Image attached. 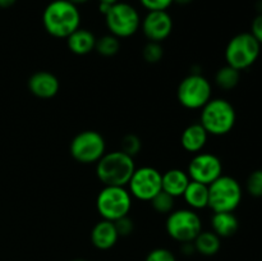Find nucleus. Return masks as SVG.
I'll return each instance as SVG.
<instances>
[{
	"label": "nucleus",
	"instance_id": "obj_1",
	"mask_svg": "<svg viewBox=\"0 0 262 261\" xmlns=\"http://www.w3.org/2000/svg\"><path fill=\"white\" fill-rule=\"evenodd\" d=\"M42 25L53 37L67 38L81 26V12L69 0H54L43 10Z\"/></svg>",
	"mask_w": 262,
	"mask_h": 261
},
{
	"label": "nucleus",
	"instance_id": "obj_2",
	"mask_svg": "<svg viewBox=\"0 0 262 261\" xmlns=\"http://www.w3.org/2000/svg\"><path fill=\"white\" fill-rule=\"evenodd\" d=\"M136 170L132 156L123 151H110L96 163V176L104 186H128Z\"/></svg>",
	"mask_w": 262,
	"mask_h": 261
},
{
	"label": "nucleus",
	"instance_id": "obj_3",
	"mask_svg": "<svg viewBox=\"0 0 262 261\" xmlns=\"http://www.w3.org/2000/svg\"><path fill=\"white\" fill-rule=\"evenodd\" d=\"M235 122L237 114L234 106L225 99H211L201 110L200 124L209 135H228L234 128Z\"/></svg>",
	"mask_w": 262,
	"mask_h": 261
},
{
	"label": "nucleus",
	"instance_id": "obj_4",
	"mask_svg": "<svg viewBox=\"0 0 262 261\" xmlns=\"http://www.w3.org/2000/svg\"><path fill=\"white\" fill-rule=\"evenodd\" d=\"M239 182L229 176H220L209 186V207L214 212H233L242 201Z\"/></svg>",
	"mask_w": 262,
	"mask_h": 261
},
{
	"label": "nucleus",
	"instance_id": "obj_5",
	"mask_svg": "<svg viewBox=\"0 0 262 261\" xmlns=\"http://www.w3.org/2000/svg\"><path fill=\"white\" fill-rule=\"evenodd\" d=\"M261 53V45L251 32H242L230 38L225 48L228 66L237 71H245L256 63Z\"/></svg>",
	"mask_w": 262,
	"mask_h": 261
},
{
	"label": "nucleus",
	"instance_id": "obj_6",
	"mask_svg": "<svg viewBox=\"0 0 262 261\" xmlns=\"http://www.w3.org/2000/svg\"><path fill=\"white\" fill-rule=\"evenodd\" d=\"M96 209L102 219L115 222L129 214L132 196L125 187L105 186L97 194Z\"/></svg>",
	"mask_w": 262,
	"mask_h": 261
},
{
	"label": "nucleus",
	"instance_id": "obj_7",
	"mask_svg": "<svg viewBox=\"0 0 262 261\" xmlns=\"http://www.w3.org/2000/svg\"><path fill=\"white\" fill-rule=\"evenodd\" d=\"M105 23L112 35L118 38H127L135 35L141 27L138 10L128 3L118 2L112 5L105 15Z\"/></svg>",
	"mask_w": 262,
	"mask_h": 261
},
{
	"label": "nucleus",
	"instance_id": "obj_8",
	"mask_svg": "<svg viewBox=\"0 0 262 261\" xmlns=\"http://www.w3.org/2000/svg\"><path fill=\"white\" fill-rule=\"evenodd\" d=\"M212 89L209 79L200 73H191L182 79L177 90V97L186 109H202L211 100Z\"/></svg>",
	"mask_w": 262,
	"mask_h": 261
},
{
	"label": "nucleus",
	"instance_id": "obj_9",
	"mask_svg": "<svg viewBox=\"0 0 262 261\" xmlns=\"http://www.w3.org/2000/svg\"><path fill=\"white\" fill-rule=\"evenodd\" d=\"M165 228L166 233L177 242H193L202 232V222L194 210L179 209L168 215Z\"/></svg>",
	"mask_w": 262,
	"mask_h": 261
},
{
	"label": "nucleus",
	"instance_id": "obj_10",
	"mask_svg": "<svg viewBox=\"0 0 262 261\" xmlns=\"http://www.w3.org/2000/svg\"><path fill=\"white\" fill-rule=\"evenodd\" d=\"M69 151L72 158L78 163L95 164L106 153V143L96 130H83L72 140Z\"/></svg>",
	"mask_w": 262,
	"mask_h": 261
},
{
	"label": "nucleus",
	"instance_id": "obj_11",
	"mask_svg": "<svg viewBox=\"0 0 262 261\" xmlns=\"http://www.w3.org/2000/svg\"><path fill=\"white\" fill-rule=\"evenodd\" d=\"M163 174L152 166L136 168L135 173L128 182L129 193L141 201H151L161 191Z\"/></svg>",
	"mask_w": 262,
	"mask_h": 261
},
{
	"label": "nucleus",
	"instance_id": "obj_12",
	"mask_svg": "<svg viewBox=\"0 0 262 261\" xmlns=\"http://www.w3.org/2000/svg\"><path fill=\"white\" fill-rule=\"evenodd\" d=\"M187 173L191 181L210 186L212 182L223 176V163L214 154L199 153L189 161Z\"/></svg>",
	"mask_w": 262,
	"mask_h": 261
},
{
	"label": "nucleus",
	"instance_id": "obj_13",
	"mask_svg": "<svg viewBox=\"0 0 262 261\" xmlns=\"http://www.w3.org/2000/svg\"><path fill=\"white\" fill-rule=\"evenodd\" d=\"M141 28L148 41L163 42L173 31V19L166 10H152L141 20Z\"/></svg>",
	"mask_w": 262,
	"mask_h": 261
},
{
	"label": "nucleus",
	"instance_id": "obj_14",
	"mask_svg": "<svg viewBox=\"0 0 262 261\" xmlns=\"http://www.w3.org/2000/svg\"><path fill=\"white\" fill-rule=\"evenodd\" d=\"M60 89L56 76L50 72H36L28 79V90L38 99H51Z\"/></svg>",
	"mask_w": 262,
	"mask_h": 261
},
{
	"label": "nucleus",
	"instance_id": "obj_15",
	"mask_svg": "<svg viewBox=\"0 0 262 261\" xmlns=\"http://www.w3.org/2000/svg\"><path fill=\"white\" fill-rule=\"evenodd\" d=\"M118 238H119V234H118L114 222H110V220H100L91 230V242L97 250H110L118 242Z\"/></svg>",
	"mask_w": 262,
	"mask_h": 261
},
{
	"label": "nucleus",
	"instance_id": "obj_16",
	"mask_svg": "<svg viewBox=\"0 0 262 261\" xmlns=\"http://www.w3.org/2000/svg\"><path fill=\"white\" fill-rule=\"evenodd\" d=\"M191 182L188 173L182 169H169L161 176V188L168 194L176 197L183 196L187 186Z\"/></svg>",
	"mask_w": 262,
	"mask_h": 261
},
{
	"label": "nucleus",
	"instance_id": "obj_17",
	"mask_svg": "<svg viewBox=\"0 0 262 261\" xmlns=\"http://www.w3.org/2000/svg\"><path fill=\"white\" fill-rule=\"evenodd\" d=\"M207 137L209 133L206 132V129L200 123H194L188 125L182 133V147L191 154H199L206 146Z\"/></svg>",
	"mask_w": 262,
	"mask_h": 261
},
{
	"label": "nucleus",
	"instance_id": "obj_18",
	"mask_svg": "<svg viewBox=\"0 0 262 261\" xmlns=\"http://www.w3.org/2000/svg\"><path fill=\"white\" fill-rule=\"evenodd\" d=\"M67 44H68L69 50L76 55H86L95 50L96 45V37L91 31L86 28H81L74 31L73 33L67 37Z\"/></svg>",
	"mask_w": 262,
	"mask_h": 261
},
{
	"label": "nucleus",
	"instance_id": "obj_19",
	"mask_svg": "<svg viewBox=\"0 0 262 261\" xmlns=\"http://www.w3.org/2000/svg\"><path fill=\"white\" fill-rule=\"evenodd\" d=\"M183 199L186 204L194 211L209 207V186L191 181L184 191Z\"/></svg>",
	"mask_w": 262,
	"mask_h": 261
},
{
	"label": "nucleus",
	"instance_id": "obj_20",
	"mask_svg": "<svg viewBox=\"0 0 262 261\" xmlns=\"http://www.w3.org/2000/svg\"><path fill=\"white\" fill-rule=\"evenodd\" d=\"M212 232L220 238L232 237L239 228V222L233 212H214L211 217Z\"/></svg>",
	"mask_w": 262,
	"mask_h": 261
},
{
	"label": "nucleus",
	"instance_id": "obj_21",
	"mask_svg": "<svg viewBox=\"0 0 262 261\" xmlns=\"http://www.w3.org/2000/svg\"><path fill=\"white\" fill-rule=\"evenodd\" d=\"M194 248L196 252L201 253L204 256H214L219 252L220 247H222V241L220 237L214 233L212 230H202L193 241Z\"/></svg>",
	"mask_w": 262,
	"mask_h": 261
},
{
	"label": "nucleus",
	"instance_id": "obj_22",
	"mask_svg": "<svg viewBox=\"0 0 262 261\" xmlns=\"http://www.w3.org/2000/svg\"><path fill=\"white\" fill-rule=\"evenodd\" d=\"M241 79V72L237 71L235 68L230 66H224L216 72L215 74V83L217 84V87L223 90H233L234 87H237V84L239 83Z\"/></svg>",
	"mask_w": 262,
	"mask_h": 261
},
{
	"label": "nucleus",
	"instance_id": "obj_23",
	"mask_svg": "<svg viewBox=\"0 0 262 261\" xmlns=\"http://www.w3.org/2000/svg\"><path fill=\"white\" fill-rule=\"evenodd\" d=\"M120 49V41L119 38L115 37L114 35L109 33V35H104L100 38H96V45H95V50L102 56H114L118 54Z\"/></svg>",
	"mask_w": 262,
	"mask_h": 261
},
{
	"label": "nucleus",
	"instance_id": "obj_24",
	"mask_svg": "<svg viewBox=\"0 0 262 261\" xmlns=\"http://www.w3.org/2000/svg\"><path fill=\"white\" fill-rule=\"evenodd\" d=\"M151 205H152L154 210L159 214H170L174 209V197L168 194L161 189L152 200H151Z\"/></svg>",
	"mask_w": 262,
	"mask_h": 261
},
{
	"label": "nucleus",
	"instance_id": "obj_25",
	"mask_svg": "<svg viewBox=\"0 0 262 261\" xmlns=\"http://www.w3.org/2000/svg\"><path fill=\"white\" fill-rule=\"evenodd\" d=\"M142 148V142H141L140 137H137L136 135H125L122 138V142H120V151L125 153L129 156L137 155L138 153Z\"/></svg>",
	"mask_w": 262,
	"mask_h": 261
},
{
	"label": "nucleus",
	"instance_id": "obj_26",
	"mask_svg": "<svg viewBox=\"0 0 262 261\" xmlns=\"http://www.w3.org/2000/svg\"><path fill=\"white\" fill-rule=\"evenodd\" d=\"M142 55H143V59H145L147 63H151V64L159 63L164 56L163 46L160 45V42H152V41H148L147 45L143 48Z\"/></svg>",
	"mask_w": 262,
	"mask_h": 261
},
{
	"label": "nucleus",
	"instance_id": "obj_27",
	"mask_svg": "<svg viewBox=\"0 0 262 261\" xmlns=\"http://www.w3.org/2000/svg\"><path fill=\"white\" fill-rule=\"evenodd\" d=\"M246 188L251 196L262 197V169H257L248 176Z\"/></svg>",
	"mask_w": 262,
	"mask_h": 261
},
{
	"label": "nucleus",
	"instance_id": "obj_28",
	"mask_svg": "<svg viewBox=\"0 0 262 261\" xmlns=\"http://www.w3.org/2000/svg\"><path fill=\"white\" fill-rule=\"evenodd\" d=\"M145 261H177V258L168 248H155L148 252Z\"/></svg>",
	"mask_w": 262,
	"mask_h": 261
},
{
	"label": "nucleus",
	"instance_id": "obj_29",
	"mask_svg": "<svg viewBox=\"0 0 262 261\" xmlns=\"http://www.w3.org/2000/svg\"><path fill=\"white\" fill-rule=\"evenodd\" d=\"M115 228H117V232L119 234V237H127V235L132 234L133 229H135V224H133V220L129 216H123L120 219L115 220L114 222Z\"/></svg>",
	"mask_w": 262,
	"mask_h": 261
},
{
	"label": "nucleus",
	"instance_id": "obj_30",
	"mask_svg": "<svg viewBox=\"0 0 262 261\" xmlns=\"http://www.w3.org/2000/svg\"><path fill=\"white\" fill-rule=\"evenodd\" d=\"M140 3L145 9L152 12V10H168L174 0H140Z\"/></svg>",
	"mask_w": 262,
	"mask_h": 261
},
{
	"label": "nucleus",
	"instance_id": "obj_31",
	"mask_svg": "<svg viewBox=\"0 0 262 261\" xmlns=\"http://www.w3.org/2000/svg\"><path fill=\"white\" fill-rule=\"evenodd\" d=\"M251 33H252L253 37L260 42V45H262V13L256 15L255 19L252 20V25H251Z\"/></svg>",
	"mask_w": 262,
	"mask_h": 261
},
{
	"label": "nucleus",
	"instance_id": "obj_32",
	"mask_svg": "<svg viewBox=\"0 0 262 261\" xmlns=\"http://www.w3.org/2000/svg\"><path fill=\"white\" fill-rule=\"evenodd\" d=\"M181 251L184 253V255L189 256V255H192L193 252H196V248H194L193 242H184V243H182Z\"/></svg>",
	"mask_w": 262,
	"mask_h": 261
},
{
	"label": "nucleus",
	"instance_id": "obj_33",
	"mask_svg": "<svg viewBox=\"0 0 262 261\" xmlns=\"http://www.w3.org/2000/svg\"><path fill=\"white\" fill-rule=\"evenodd\" d=\"M17 3V0H0V8L2 9H7V8L13 7Z\"/></svg>",
	"mask_w": 262,
	"mask_h": 261
},
{
	"label": "nucleus",
	"instance_id": "obj_34",
	"mask_svg": "<svg viewBox=\"0 0 262 261\" xmlns=\"http://www.w3.org/2000/svg\"><path fill=\"white\" fill-rule=\"evenodd\" d=\"M110 8H112V5H110V4L99 3V10H100V13H102V14H104V17L107 14V12L110 10Z\"/></svg>",
	"mask_w": 262,
	"mask_h": 261
},
{
	"label": "nucleus",
	"instance_id": "obj_35",
	"mask_svg": "<svg viewBox=\"0 0 262 261\" xmlns=\"http://www.w3.org/2000/svg\"><path fill=\"white\" fill-rule=\"evenodd\" d=\"M69 2H71V3H73L74 5H77V7H78V5L86 4V3H89L90 0H69Z\"/></svg>",
	"mask_w": 262,
	"mask_h": 261
},
{
	"label": "nucleus",
	"instance_id": "obj_36",
	"mask_svg": "<svg viewBox=\"0 0 262 261\" xmlns=\"http://www.w3.org/2000/svg\"><path fill=\"white\" fill-rule=\"evenodd\" d=\"M174 3L179 5H188L189 3H192V0H174Z\"/></svg>",
	"mask_w": 262,
	"mask_h": 261
},
{
	"label": "nucleus",
	"instance_id": "obj_37",
	"mask_svg": "<svg viewBox=\"0 0 262 261\" xmlns=\"http://www.w3.org/2000/svg\"><path fill=\"white\" fill-rule=\"evenodd\" d=\"M118 2H119V0H99V3H105V4H110V5L115 4V3Z\"/></svg>",
	"mask_w": 262,
	"mask_h": 261
},
{
	"label": "nucleus",
	"instance_id": "obj_38",
	"mask_svg": "<svg viewBox=\"0 0 262 261\" xmlns=\"http://www.w3.org/2000/svg\"><path fill=\"white\" fill-rule=\"evenodd\" d=\"M73 261H87V260H82V258H77V260H73Z\"/></svg>",
	"mask_w": 262,
	"mask_h": 261
}]
</instances>
